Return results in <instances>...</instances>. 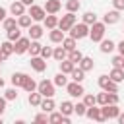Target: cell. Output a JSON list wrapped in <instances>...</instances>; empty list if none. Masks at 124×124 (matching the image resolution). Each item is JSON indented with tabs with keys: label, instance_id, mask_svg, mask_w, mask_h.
I'll return each mask as SVG.
<instances>
[{
	"label": "cell",
	"instance_id": "obj_1",
	"mask_svg": "<svg viewBox=\"0 0 124 124\" xmlns=\"http://www.w3.org/2000/svg\"><path fill=\"white\" fill-rule=\"evenodd\" d=\"M105 31H107V23L105 21H95L93 25H89V39L93 43H101L105 39Z\"/></svg>",
	"mask_w": 124,
	"mask_h": 124
},
{
	"label": "cell",
	"instance_id": "obj_2",
	"mask_svg": "<svg viewBox=\"0 0 124 124\" xmlns=\"http://www.w3.org/2000/svg\"><path fill=\"white\" fill-rule=\"evenodd\" d=\"M76 41H79V39H85V37H89V25L87 23H83V21H79V23H74L72 25V29L68 31Z\"/></svg>",
	"mask_w": 124,
	"mask_h": 124
},
{
	"label": "cell",
	"instance_id": "obj_3",
	"mask_svg": "<svg viewBox=\"0 0 124 124\" xmlns=\"http://www.w3.org/2000/svg\"><path fill=\"white\" fill-rule=\"evenodd\" d=\"M74 23H78V17H76V14H74V12H66V14L58 19V27H60L64 33H66V31H70Z\"/></svg>",
	"mask_w": 124,
	"mask_h": 124
},
{
	"label": "cell",
	"instance_id": "obj_4",
	"mask_svg": "<svg viewBox=\"0 0 124 124\" xmlns=\"http://www.w3.org/2000/svg\"><path fill=\"white\" fill-rule=\"evenodd\" d=\"M54 81H50V79H41L39 81V85H37V91L43 95V97H54Z\"/></svg>",
	"mask_w": 124,
	"mask_h": 124
},
{
	"label": "cell",
	"instance_id": "obj_5",
	"mask_svg": "<svg viewBox=\"0 0 124 124\" xmlns=\"http://www.w3.org/2000/svg\"><path fill=\"white\" fill-rule=\"evenodd\" d=\"M97 83H99V87H101L103 91H107V93L118 91V83H116V81H112V79H110L108 76H99Z\"/></svg>",
	"mask_w": 124,
	"mask_h": 124
},
{
	"label": "cell",
	"instance_id": "obj_6",
	"mask_svg": "<svg viewBox=\"0 0 124 124\" xmlns=\"http://www.w3.org/2000/svg\"><path fill=\"white\" fill-rule=\"evenodd\" d=\"M66 91H68V95L74 97V99H79V97H83V93H85V89H83V85H81L79 81H68Z\"/></svg>",
	"mask_w": 124,
	"mask_h": 124
},
{
	"label": "cell",
	"instance_id": "obj_7",
	"mask_svg": "<svg viewBox=\"0 0 124 124\" xmlns=\"http://www.w3.org/2000/svg\"><path fill=\"white\" fill-rule=\"evenodd\" d=\"M85 116H87L89 120H95V122H107V118H105V114H103V108H101V107H97V105L87 107Z\"/></svg>",
	"mask_w": 124,
	"mask_h": 124
},
{
	"label": "cell",
	"instance_id": "obj_8",
	"mask_svg": "<svg viewBox=\"0 0 124 124\" xmlns=\"http://www.w3.org/2000/svg\"><path fill=\"white\" fill-rule=\"evenodd\" d=\"M27 14L33 17V21H43V19L46 17L45 8H43V6H37V4H31V6L27 8Z\"/></svg>",
	"mask_w": 124,
	"mask_h": 124
},
{
	"label": "cell",
	"instance_id": "obj_9",
	"mask_svg": "<svg viewBox=\"0 0 124 124\" xmlns=\"http://www.w3.org/2000/svg\"><path fill=\"white\" fill-rule=\"evenodd\" d=\"M29 45H31V39L29 37H19L16 43H14V52L16 54H25L29 50Z\"/></svg>",
	"mask_w": 124,
	"mask_h": 124
},
{
	"label": "cell",
	"instance_id": "obj_10",
	"mask_svg": "<svg viewBox=\"0 0 124 124\" xmlns=\"http://www.w3.org/2000/svg\"><path fill=\"white\" fill-rule=\"evenodd\" d=\"M103 108V114H105V118L107 120H112V118H118V114H120V107L118 105H103L101 107Z\"/></svg>",
	"mask_w": 124,
	"mask_h": 124
},
{
	"label": "cell",
	"instance_id": "obj_11",
	"mask_svg": "<svg viewBox=\"0 0 124 124\" xmlns=\"http://www.w3.org/2000/svg\"><path fill=\"white\" fill-rule=\"evenodd\" d=\"M29 64H31V68H33L37 74H43V72L46 70V60H45L43 56H31Z\"/></svg>",
	"mask_w": 124,
	"mask_h": 124
},
{
	"label": "cell",
	"instance_id": "obj_12",
	"mask_svg": "<svg viewBox=\"0 0 124 124\" xmlns=\"http://www.w3.org/2000/svg\"><path fill=\"white\" fill-rule=\"evenodd\" d=\"M10 14H12L14 17H19V16L27 14V12H25V4H23L21 0H14V2L10 4Z\"/></svg>",
	"mask_w": 124,
	"mask_h": 124
},
{
	"label": "cell",
	"instance_id": "obj_13",
	"mask_svg": "<svg viewBox=\"0 0 124 124\" xmlns=\"http://www.w3.org/2000/svg\"><path fill=\"white\" fill-rule=\"evenodd\" d=\"M103 21H105L107 25H114V23H118V21H120V12H118V10H110V12H107V14L103 16Z\"/></svg>",
	"mask_w": 124,
	"mask_h": 124
},
{
	"label": "cell",
	"instance_id": "obj_14",
	"mask_svg": "<svg viewBox=\"0 0 124 124\" xmlns=\"http://www.w3.org/2000/svg\"><path fill=\"white\" fill-rule=\"evenodd\" d=\"M64 31L60 29V27H54V29H50V33H48V39H50V43H54V45H60L62 41H64Z\"/></svg>",
	"mask_w": 124,
	"mask_h": 124
},
{
	"label": "cell",
	"instance_id": "obj_15",
	"mask_svg": "<svg viewBox=\"0 0 124 124\" xmlns=\"http://www.w3.org/2000/svg\"><path fill=\"white\" fill-rule=\"evenodd\" d=\"M48 122H52V124H56V122H62V124H70V116H66V114H62L60 110L58 112H48Z\"/></svg>",
	"mask_w": 124,
	"mask_h": 124
},
{
	"label": "cell",
	"instance_id": "obj_16",
	"mask_svg": "<svg viewBox=\"0 0 124 124\" xmlns=\"http://www.w3.org/2000/svg\"><path fill=\"white\" fill-rule=\"evenodd\" d=\"M43 8H45L46 14H58L60 8H62V2H60V0H46Z\"/></svg>",
	"mask_w": 124,
	"mask_h": 124
},
{
	"label": "cell",
	"instance_id": "obj_17",
	"mask_svg": "<svg viewBox=\"0 0 124 124\" xmlns=\"http://www.w3.org/2000/svg\"><path fill=\"white\" fill-rule=\"evenodd\" d=\"M27 33H29V39L31 41H39L41 37H43V33H45V29L41 27V25H37V23H33L29 29H27Z\"/></svg>",
	"mask_w": 124,
	"mask_h": 124
},
{
	"label": "cell",
	"instance_id": "obj_18",
	"mask_svg": "<svg viewBox=\"0 0 124 124\" xmlns=\"http://www.w3.org/2000/svg\"><path fill=\"white\" fill-rule=\"evenodd\" d=\"M25 79H27V74H23V72H14L12 78H10V81H12L14 87H23Z\"/></svg>",
	"mask_w": 124,
	"mask_h": 124
},
{
	"label": "cell",
	"instance_id": "obj_19",
	"mask_svg": "<svg viewBox=\"0 0 124 124\" xmlns=\"http://www.w3.org/2000/svg\"><path fill=\"white\" fill-rule=\"evenodd\" d=\"M41 110H45V112H52L54 108H56V103H54V99L52 97H43V101H41V107H39Z\"/></svg>",
	"mask_w": 124,
	"mask_h": 124
},
{
	"label": "cell",
	"instance_id": "obj_20",
	"mask_svg": "<svg viewBox=\"0 0 124 124\" xmlns=\"http://www.w3.org/2000/svg\"><path fill=\"white\" fill-rule=\"evenodd\" d=\"M114 48H116V43H114V41H110V39H103V41H101L99 50H101L103 54H108V52H112Z\"/></svg>",
	"mask_w": 124,
	"mask_h": 124
},
{
	"label": "cell",
	"instance_id": "obj_21",
	"mask_svg": "<svg viewBox=\"0 0 124 124\" xmlns=\"http://www.w3.org/2000/svg\"><path fill=\"white\" fill-rule=\"evenodd\" d=\"M43 23H45V27L50 31V29H54V27H58V17H56V14H46V17L43 19Z\"/></svg>",
	"mask_w": 124,
	"mask_h": 124
},
{
	"label": "cell",
	"instance_id": "obj_22",
	"mask_svg": "<svg viewBox=\"0 0 124 124\" xmlns=\"http://www.w3.org/2000/svg\"><path fill=\"white\" fill-rule=\"evenodd\" d=\"M17 25H19L21 29H29V27L33 25V17H31L29 14H23V16L17 17Z\"/></svg>",
	"mask_w": 124,
	"mask_h": 124
},
{
	"label": "cell",
	"instance_id": "obj_23",
	"mask_svg": "<svg viewBox=\"0 0 124 124\" xmlns=\"http://www.w3.org/2000/svg\"><path fill=\"white\" fill-rule=\"evenodd\" d=\"M52 58H54L56 62H62V60L68 58V50H66L64 46H56V48L52 50Z\"/></svg>",
	"mask_w": 124,
	"mask_h": 124
},
{
	"label": "cell",
	"instance_id": "obj_24",
	"mask_svg": "<svg viewBox=\"0 0 124 124\" xmlns=\"http://www.w3.org/2000/svg\"><path fill=\"white\" fill-rule=\"evenodd\" d=\"M58 68H60V72H64V74H72V70L76 68V64L70 60V58H66V60H62V62H58Z\"/></svg>",
	"mask_w": 124,
	"mask_h": 124
},
{
	"label": "cell",
	"instance_id": "obj_25",
	"mask_svg": "<svg viewBox=\"0 0 124 124\" xmlns=\"http://www.w3.org/2000/svg\"><path fill=\"white\" fill-rule=\"evenodd\" d=\"M41 101H43V95H41L39 91H31L29 97H27V103H29L31 107H41Z\"/></svg>",
	"mask_w": 124,
	"mask_h": 124
},
{
	"label": "cell",
	"instance_id": "obj_26",
	"mask_svg": "<svg viewBox=\"0 0 124 124\" xmlns=\"http://www.w3.org/2000/svg\"><path fill=\"white\" fill-rule=\"evenodd\" d=\"M108 78H110L112 81H116V83L124 81V68H112L110 74H108Z\"/></svg>",
	"mask_w": 124,
	"mask_h": 124
},
{
	"label": "cell",
	"instance_id": "obj_27",
	"mask_svg": "<svg viewBox=\"0 0 124 124\" xmlns=\"http://www.w3.org/2000/svg\"><path fill=\"white\" fill-rule=\"evenodd\" d=\"M85 74H87V72H85V70H81V68L78 66V68H74V70H72L70 78H72V81H79V83H81V81L85 79Z\"/></svg>",
	"mask_w": 124,
	"mask_h": 124
},
{
	"label": "cell",
	"instance_id": "obj_28",
	"mask_svg": "<svg viewBox=\"0 0 124 124\" xmlns=\"http://www.w3.org/2000/svg\"><path fill=\"white\" fill-rule=\"evenodd\" d=\"M81 70H85V72H91L93 68H95V62H93V58H89V56H83L81 58V62L78 64Z\"/></svg>",
	"mask_w": 124,
	"mask_h": 124
},
{
	"label": "cell",
	"instance_id": "obj_29",
	"mask_svg": "<svg viewBox=\"0 0 124 124\" xmlns=\"http://www.w3.org/2000/svg\"><path fill=\"white\" fill-rule=\"evenodd\" d=\"M66 76H68V74L58 72V74L54 76V79H52V81H54V85H56V87H66V85H68V78H66Z\"/></svg>",
	"mask_w": 124,
	"mask_h": 124
},
{
	"label": "cell",
	"instance_id": "obj_30",
	"mask_svg": "<svg viewBox=\"0 0 124 124\" xmlns=\"http://www.w3.org/2000/svg\"><path fill=\"white\" fill-rule=\"evenodd\" d=\"M60 45H62V46H64V48H66V50L70 52V50H74V48L78 46V41H76V39H74V37L70 35V37H64V41H62Z\"/></svg>",
	"mask_w": 124,
	"mask_h": 124
},
{
	"label": "cell",
	"instance_id": "obj_31",
	"mask_svg": "<svg viewBox=\"0 0 124 124\" xmlns=\"http://www.w3.org/2000/svg\"><path fill=\"white\" fill-rule=\"evenodd\" d=\"M21 27L17 25V27H14V29H10V31H6V37H8V41H12V43H16L19 37H21V31H19Z\"/></svg>",
	"mask_w": 124,
	"mask_h": 124
},
{
	"label": "cell",
	"instance_id": "obj_32",
	"mask_svg": "<svg viewBox=\"0 0 124 124\" xmlns=\"http://www.w3.org/2000/svg\"><path fill=\"white\" fill-rule=\"evenodd\" d=\"M2 27H4V31H10V29H14V27H17V17H6L4 21H2Z\"/></svg>",
	"mask_w": 124,
	"mask_h": 124
},
{
	"label": "cell",
	"instance_id": "obj_33",
	"mask_svg": "<svg viewBox=\"0 0 124 124\" xmlns=\"http://www.w3.org/2000/svg\"><path fill=\"white\" fill-rule=\"evenodd\" d=\"M0 50H2L8 58H10V56L14 54V43H12V41H4V43L0 45Z\"/></svg>",
	"mask_w": 124,
	"mask_h": 124
},
{
	"label": "cell",
	"instance_id": "obj_34",
	"mask_svg": "<svg viewBox=\"0 0 124 124\" xmlns=\"http://www.w3.org/2000/svg\"><path fill=\"white\" fill-rule=\"evenodd\" d=\"M41 48H43V45H41L39 41H31V45H29V50H27V52H29L31 56H39V54H41Z\"/></svg>",
	"mask_w": 124,
	"mask_h": 124
},
{
	"label": "cell",
	"instance_id": "obj_35",
	"mask_svg": "<svg viewBox=\"0 0 124 124\" xmlns=\"http://www.w3.org/2000/svg\"><path fill=\"white\" fill-rule=\"evenodd\" d=\"M60 112L66 114V116H70V114L74 112V103H72V101H62V105H60Z\"/></svg>",
	"mask_w": 124,
	"mask_h": 124
},
{
	"label": "cell",
	"instance_id": "obj_36",
	"mask_svg": "<svg viewBox=\"0 0 124 124\" xmlns=\"http://www.w3.org/2000/svg\"><path fill=\"white\" fill-rule=\"evenodd\" d=\"M79 8H81V2L79 0H66V12H79Z\"/></svg>",
	"mask_w": 124,
	"mask_h": 124
},
{
	"label": "cell",
	"instance_id": "obj_37",
	"mask_svg": "<svg viewBox=\"0 0 124 124\" xmlns=\"http://www.w3.org/2000/svg\"><path fill=\"white\" fill-rule=\"evenodd\" d=\"M68 58H70L74 64H79V62H81V58H83V54H81V50L74 48V50H70V52H68Z\"/></svg>",
	"mask_w": 124,
	"mask_h": 124
},
{
	"label": "cell",
	"instance_id": "obj_38",
	"mask_svg": "<svg viewBox=\"0 0 124 124\" xmlns=\"http://www.w3.org/2000/svg\"><path fill=\"white\" fill-rule=\"evenodd\" d=\"M37 85H39V83H37L33 78L27 76V79H25V83H23V89H25L27 93H31V91H37Z\"/></svg>",
	"mask_w": 124,
	"mask_h": 124
},
{
	"label": "cell",
	"instance_id": "obj_39",
	"mask_svg": "<svg viewBox=\"0 0 124 124\" xmlns=\"http://www.w3.org/2000/svg\"><path fill=\"white\" fill-rule=\"evenodd\" d=\"M81 21L87 23V25H93V23L97 21V14H95V12H85L83 17H81Z\"/></svg>",
	"mask_w": 124,
	"mask_h": 124
},
{
	"label": "cell",
	"instance_id": "obj_40",
	"mask_svg": "<svg viewBox=\"0 0 124 124\" xmlns=\"http://www.w3.org/2000/svg\"><path fill=\"white\" fill-rule=\"evenodd\" d=\"M74 112H76L78 116H85V112H87V105H85L83 101L76 103V105H74Z\"/></svg>",
	"mask_w": 124,
	"mask_h": 124
},
{
	"label": "cell",
	"instance_id": "obj_41",
	"mask_svg": "<svg viewBox=\"0 0 124 124\" xmlns=\"http://www.w3.org/2000/svg\"><path fill=\"white\" fill-rule=\"evenodd\" d=\"M87 107H93V105H97V95H93V93H83V99H81Z\"/></svg>",
	"mask_w": 124,
	"mask_h": 124
},
{
	"label": "cell",
	"instance_id": "obj_42",
	"mask_svg": "<svg viewBox=\"0 0 124 124\" xmlns=\"http://www.w3.org/2000/svg\"><path fill=\"white\" fill-rule=\"evenodd\" d=\"M17 95H19V93H17V87H10V89H6V91H4V97H6L8 101H16V99H17Z\"/></svg>",
	"mask_w": 124,
	"mask_h": 124
},
{
	"label": "cell",
	"instance_id": "obj_43",
	"mask_svg": "<svg viewBox=\"0 0 124 124\" xmlns=\"http://www.w3.org/2000/svg\"><path fill=\"white\" fill-rule=\"evenodd\" d=\"M107 103H108V93L101 89V93H97V105L103 107V105H107Z\"/></svg>",
	"mask_w": 124,
	"mask_h": 124
},
{
	"label": "cell",
	"instance_id": "obj_44",
	"mask_svg": "<svg viewBox=\"0 0 124 124\" xmlns=\"http://www.w3.org/2000/svg\"><path fill=\"white\" fill-rule=\"evenodd\" d=\"M52 50H54V48H50V46H43L39 56H43L45 60H48V58H52Z\"/></svg>",
	"mask_w": 124,
	"mask_h": 124
},
{
	"label": "cell",
	"instance_id": "obj_45",
	"mask_svg": "<svg viewBox=\"0 0 124 124\" xmlns=\"http://www.w3.org/2000/svg\"><path fill=\"white\" fill-rule=\"evenodd\" d=\"M118 101H120V97H118V91H112V93H108V103L110 105H118ZM107 103V105H108Z\"/></svg>",
	"mask_w": 124,
	"mask_h": 124
},
{
	"label": "cell",
	"instance_id": "obj_46",
	"mask_svg": "<svg viewBox=\"0 0 124 124\" xmlns=\"http://www.w3.org/2000/svg\"><path fill=\"white\" fill-rule=\"evenodd\" d=\"M122 62H124V56H122V54L114 56V58H112V68H122Z\"/></svg>",
	"mask_w": 124,
	"mask_h": 124
},
{
	"label": "cell",
	"instance_id": "obj_47",
	"mask_svg": "<svg viewBox=\"0 0 124 124\" xmlns=\"http://www.w3.org/2000/svg\"><path fill=\"white\" fill-rule=\"evenodd\" d=\"M46 114H48V112H45V110H43V112H39L33 120H35V122H48V116H46Z\"/></svg>",
	"mask_w": 124,
	"mask_h": 124
},
{
	"label": "cell",
	"instance_id": "obj_48",
	"mask_svg": "<svg viewBox=\"0 0 124 124\" xmlns=\"http://www.w3.org/2000/svg\"><path fill=\"white\" fill-rule=\"evenodd\" d=\"M112 8L118 12H124V0H112Z\"/></svg>",
	"mask_w": 124,
	"mask_h": 124
},
{
	"label": "cell",
	"instance_id": "obj_49",
	"mask_svg": "<svg viewBox=\"0 0 124 124\" xmlns=\"http://www.w3.org/2000/svg\"><path fill=\"white\" fill-rule=\"evenodd\" d=\"M6 103H8V99L6 97H0V116L6 112Z\"/></svg>",
	"mask_w": 124,
	"mask_h": 124
},
{
	"label": "cell",
	"instance_id": "obj_50",
	"mask_svg": "<svg viewBox=\"0 0 124 124\" xmlns=\"http://www.w3.org/2000/svg\"><path fill=\"white\" fill-rule=\"evenodd\" d=\"M6 17H8V12H6V8H2V6H0V23H2Z\"/></svg>",
	"mask_w": 124,
	"mask_h": 124
},
{
	"label": "cell",
	"instance_id": "obj_51",
	"mask_svg": "<svg viewBox=\"0 0 124 124\" xmlns=\"http://www.w3.org/2000/svg\"><path fill=\"white\" fill-rule=\"evenodd\" d=\"M116 48H118V54H122V56H124V39L116 45Z\"/></svg>",
	"mask_w": 124,
	"mask_h": 124
},
{
	"label": "cell",
	"instance_id": "obj_52",
	"mask_svg": "<svg viewBox=\"0 0 124 124\" xmlns=\"http://www.w3.org/2000/svg\"><path fill=\"white\" fill-rule=\"evenodd\" d=\"M6 60H8V56H6V54L0 50V62H6Z\"/></svg>",
	"mask_w": 124,
	"mask_h": 124
},
{
	"label": "cell",
	"instance_id": "obj_53",
	"mask_svg": "<svg viewBox=\"0 0 124 124\" xmlns=\"http://www.w3.org/2000/svg\"><path fill=\"white\" fill-rule=\"evenodd\" d=\"M116 120H118V122H120V124H124V112H120V114H118V118H116Z\"/></svg>",
	"mask_w": 124,
	"mask_h": 124
},
{
	"label": "cell",
	"instance_id": "obj_54",
	"mask_svg": "<svg viewBox=\"0 0 124 124\" xmlns=\"http://www.w3.org/2000/svg\"><path fill=\"white\" fill-rule=\"evenodd\" d=\"M25 6H31V4H35V0H21Z\"/></svg>",
	"mask_w": 124,
	"mask_h": 124
},
{
	"label": "cell",
	"instance_id": "obj_55",
	"mask_svg": "<svg viewBox=\"0 0 124 124\" xmlns=\"http://www.w3.org/2000/svg\"><path fill=\"white\" fill-rule=\"evenodd\" d=\"M4 85H6V81H4V79H2V78H0V89H2V87H4Z\"/></svg>",
	"mask_w": 124,
	"mask_h": 124
}]
</instances>
